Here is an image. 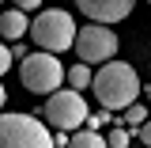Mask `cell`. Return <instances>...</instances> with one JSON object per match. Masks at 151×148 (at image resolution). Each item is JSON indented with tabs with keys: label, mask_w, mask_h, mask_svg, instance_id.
<instances>
[{
	"label": "cell",
	"mask_w": 151,
	"mask_h": 148,
	"mask_svg": "<svg viewBox=\"0 0 151 148\" xmlns=\"http://www.w3.org/2000/svg\"><path fill=\"white\" fill-rule=\"evenodd\" d=\"M94 95H98V103L106 106V110H125L136 103V95H140V76L132 65L125 61H106L91 80Z\"/></svg>",
	"instance_id": "6da1fadb"
},
{
	"label": "cell",
	"mask_w": 151,
	"mask_h": 148,
	"mask_svg": "<svg viewBox=\"0 0 151 148\" xmlns=\"http://www.w3.org/2000/svg\"><path fill=\"white\" fill-rule=\"evenodd\" d=\"M76 19L64 8H49V12H38V19H30V38H34L38 50L45 53H60V50H72L76 46Z\"/></svg>",
	"instance_id": "7a4b0ae2"
},
{
	"label": "cell",
	"mask_w": 151,
	"mask_h": 148,
	"mask_svg": "<svg viewBox=\"0 0 151 148\" xmlns=\"http://www.w3.org/2000/svg\"><path fill=\"white\" fill-rule=\"evenodd\" d=\"M0 148H57V141L34 114H0Z\"/></svg>",
	"instance_id": "3957f363"
},
{
	"label": "cell",
	"mask_w": 151,
	"mask_h": 148,
	"mask_svg": "<svg viewBox=\"0 0 151 148\" xmlns=\"http://www.w3.org/2000/svg\"><path fill=\"white\" fill-rule=\"evenodd\" d=\"M64 76L68 69L57 61V53H27L19 61V80H23V87L34 95H53L60 91V84H64Z\"/></svg>",
	"instance_id": "277c9868"
},
{
	"label": "cell",
	"mask_w": 151,
	"mask_h": 148,
	"mask_svg": "<svg viewBox=\"0 0 151 148\" xmlns=\"http://www.w3.org/2000/svg\"><path fill=\"white\" fill-rule=\"evenodd\" d=\"M42 118L53 125V129H68L76 133L91 114H87V103H83V95L76 91V87H64V91H53L45 99V106H42Z\"/></svg>",
	"instance_id": "5b68a950"
},
{
	"label": "cell",
	"mask_w": 151,
	"mask_h": 148,
	"mask_svg": "<svg viewBox=\"0 0 151 148\" xmlns=\"http://www.w3.org/2000/svg\"><path fill=\"white\" fill-rule=\"evenodd\" d=\"M117 46H121V42H117L110 23H87V27H79V34H76V57H79L83 65H106V61H113Z\"/></svg>",
	"instance_id": "8992f818"
},
{
	"label": "cell",
	"mask_w": 151,
	"mask_h": 148,
	"mask_svg": "<svg viewBox=\"0 0 151 148\" xmlns=\"http://www.w3.org/2000/svg\"><path fill=\"white\" fill-rule=\"evenodd\" d=\"M76 8L91 23H121V19L132 15L136 0H76Z\"/></svg>",
	"instance_id": "52a82bcc"
},
{
	"label": "cell",
	"mask_w": 151,
	"mask_h": 148,
	"mask_svg": "<svg viewBox=\"0 0 151 148\" xmlns=\"http://www.w3.org/2000/svg\"><path fill=\"white\" fill-rule=\"evenodd\" d=\"M30 31V23H27V12L23 8H8V12H0V38H23Z\"/></svg>",
	"instance_id": "ba28073f"
},
{
	"label": "cell",
	"mask_w": 151,
	"mask_h": 148,
	"mask_svg": "<svg viewBox=\"0 0 151 148\" xmlns=\"http://www.w3.org/2000/svg\"><path fill=\"white\" fill-rule=\"evenodd\" d=\"M68 148H110V141L98 129H76L72 141H68Z\"/></svg>",
	"instance_id": "9c48e42d"
},
{
	"label": "cell",
	"mask_w": 151,
	"mask_h": 148,
	"mask_svg": "<svg viewBox=\"0 0 151 148\" xmlns=\"http://www.w3.org/2000/svg\"><path fill=\"white\" fill-rule=\"evenodd\" d=\"M91 80H94V72L83 65V61H79V65H72V69H68V76H64V84H68V87H76V91L91 87Z\"/></svg>",
	"instance_id": "30bf717a"
},
{
	"label": "cell",
	"mask_w": 151,
	"mask_h": 148,
	"mask_svg": "<svg viewBox=\"0 0 151 148\" xmlns=\"http://www.w3.org/2000/svg\"><path fill=\"white\" fill-rule=\"evenodd\" d=\"M147 118H151V110H147V106L132 103V106H125V118H121V125H129V129H140Z\"/></svg>",
	"instance_id": "8fae6325"
},
{
	"label": "cell",
	"mask_w": 151,
	"mask_h": 148,
	"mask_svg": "<svg viewBox=\"0 0 151 148\" xmlns=\"http://www.w3.org/2000/svg\"><path fill=\"white\" fill-rule=\"evenodd\" d=\"M106 141H110V148H129V125H113Z\"/></svg>",
	"instance_id": "7c38bea8"
},
{
	"label": "cell",
	"mask_w": 151,
	"mask_h": 148,
	"mask_svg": "<svg viewBox=\"0 0 151 148\" xmlns=\"http://www.w3.org/2000/svg\"><path fill=\"white\" fill-rule=\"evenodd\" d=\"M12 61H15V53H12V46H4V42H0V76H4L8 69H12Z\"/></svg>",
	"instance_id": "4fadbf2b"
},
{
	"label": "cell",
	"mask_w": 151,
	"mask_h": 148,
	"mask_svg": "<svg viewBox=\"0 0 151 148\" xmlns=\"http://www.w3.org/2000/svg\"><path fill=\"white\" fill-rule=\"evenodd\" d=\"M136 137H140V141H144V144L151 148V118L144 122V125H140V129H136Z\"/></svg>",
	"instance_id": "5bb4252c"
},
{
	"label": "cell",
	"mask_w": 151,
	"mask_h": 148,
	"mask_svg": "<svg viewBox=\"0 0 151 148\" xmlns=\"http://www.w3.org/2000/svg\"><path fill=\"white\" fill-rule=\"evenodd\" d=\"M102 122H110V110H102V114H91V118H87V125H91V129H98Z\"/></svg>",
	"instance_id": "9a60e30c"
},
{
	"label": "cell",
	"mask_w": 151,
	"mask_h": 148,
	"mask_svg": "<svg viewBox=\"0 0 151 148\" xmlns=\"http://www.w3.org/2000/svg\"><path fill=\"white\" fill-rule=\"evenodd\" d=\"M15 8H23V12H38L42 0H15Z\"/></svg>",
	"instance_id": "2e32d148"
},
{
	"label": "cell",
	"mask_w": 151,
	"mask_h": 148,
	"mask_svg": "<svg viewBox=\"0 0 151 148\" xmlns=\"http://www.w3.org/2000/svg\"><path fill=\"white\" fill-rule=\"evenodd\" d=\"M4 103H8V91H4V84H0V110H4Z\"/></svg>",
	"instance_id": "e0dca14e"
},
{
	"label": "cell",
	"mask_w": 151,
	"mask_h": 148,
	"mask_svg": "<svg viewBox=\"0 0 151 148\" xmlns=\"http://www.w3.org/2000/svg\"><path fill=\"white\" fill-rule=\"evenodd\" d=\"M147 4H151V0H147Z\"/></svg>",
	"instance_id": "ac0fdd59"
}]
</instances>
